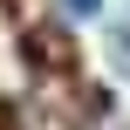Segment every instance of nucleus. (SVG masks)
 I'll use <instances>...</instances> for the list:
<instances>
[{"label": "nucleus", "instance_id": "obj_2", "mask_svg": "<svg viewBox=\"0 0 130 130\" xmlns=\"http://www.w3.org/2000/svg\"><path fill=\"white\" fill-rule=\"evenodd\" d=\"M69 7H75V14H96V0H69Z\"/></svg>", "mask_w": 130, "mask_h": 130}, {"label": "nucleus", "instance_id": "obj_1", "mask_svg": "<svg viewBox=\"0 0 130 130\" xmlns=\"http://www.w3.org/2000/svg\"><path fill=\"white\" fill-rule=\"evenodd\" d=\"M110 62H117V69H130V27H123V34H110Z\"/></svg>", "mask_w": 130, "mask_h": 130}]
</instances>
